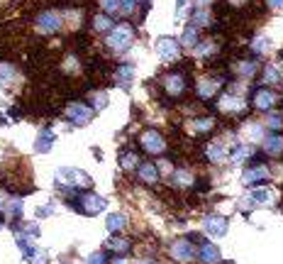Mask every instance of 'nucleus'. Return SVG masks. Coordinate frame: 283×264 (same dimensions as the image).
Instances as JSON below:
<instances>
[{
  "instance_id": "nucleus-15",
  "label": "nucleus",
  "mask_w": 283,
  "mask_h": 264,
  "mask_svg": "<svg viewBox=\"0 0 283 264\" xmlns=\"http://www.w3.org/2000/svg\"><path fill=\"white\" fill-rule=\"evenodd\" d=\"M254 103H256V108L268 110V108L276 103V95L271 93V91H259V93H256V98H254Z\"/></svg>"
},
{
  "instance_id": "nucleus-18",
  "label": "nucleus",
  "mask_w": 283,
  "mask_h": 264,
  "mask_svg": "<svg viewBox=\"0 0 283 264\" xmlns=\"http://www.w3.org/2000/svg\"><path fill=\"white\" fill-rule=\"evenodd\" d=\"M264 150L268 152V154H281L283 152V140L281 137H268L264 145Z\"/></svg>"
},
{
  "instance_id": "nucleus-24",
  "label": "nucleus",
  "mask_w": 283,
  "mask_h": 264,
  "mask_svg": "<svg viewBox=\"0 0 283 264\" xmlns=\"http://www.w3.org/2000/svg\"><path fill=\"white\" fill-rule=\"evenodd\" d=\"M208 157H210V162H220V159L225 157V150H222V145H217V142H215V145H212V147L208 150Z\"/></svg>"
},
{
  "instance_id": "nucleus-45",
  "label": "nucleus",
  "mask_w": 283,
  "mask_h": 264,
  "mask_svg": "<svg viewBox=\"0 0 283 264\" xmlns=\"http://www.w3.org/2000/svg\"><path fill=\"white\" fill-rule=\"evenodd\" d=\"M0 227H3V223H0Z\"/></svg>"
},
{
  "instance_id": "nucleus-42",
  "label": "nucleus",
  "mask_w": 283,
  "mask_h": 264,
  "mask_svg": "<svg viewBox=\"0 0 283 264\" xmlns=\"http://www.w3.org/2000/svg\"><path fill=\"white\" fill-rule=\"evenodd\" d=\"M137 264H156V262H151V259H142V262H137Z\"/></svg>"
},
{
  "instance_id": "nucleus-5",
  "label": "nucleus",
  "mask_w": 283,
  "mask_h": 264,
  "mask_svg": "<svg viewBox=\"0 0 283 264\" xmlns=\"http://www.w3.org/2000/svg\"><path fill=\"white\" fill-rule=\"evenodd\" d=\"M142 147L149 152V154H161V152L166 150V142H164V137L156 130H147L142 135Z\"/></svg>"
},
{
  "instance_id": "nucleus-6",
  "label": "nucleus",
  "mask_w": 283,
  "mask_h": 264,
  "mask_svg": "<svg viewBox=\"0 0 283 264\" xmlns=\"http://www.w3.org/2000/svg\"><path fill=\"white\" fill-rule=\"evenodd\" d=\"M156 54L161 61H173V59H178V42L171 37H161L156 42Z\"/></svg>"
},
{
  "instance_id": "nucleus-9",
  "label": "nucleus",
  "mask_w": 283,
  "mask_h": 264,
  "mask_svg": "<svg viewBox=\"0 0 283 264\" xmlns=\"http://www.w3.org/2000/svg\"><path fill=\"white\" fill-rule=\"evenodd\" d=\"M54 142H57V137H54V132L49 130H42L37 135V140H35V152L37 154H47V152L54 147Z\"/></svg>"
},
{
  "instance_id": "nucleus-33",
  "label": "nucleus",
  "mask_w": 283,
  "mask_h": 264,
  "mask_svg": "<svg viewBox=\"0 0 283 264\" xmlns=\"http://www.w3.org/2000/svg\"><path fill=\"white\" fill-rule=\"evenodd\" d=\"M105 105H108V95H105V93H95V108H98V110H103Z\"/></svg>"
},
{
  "instance_id": "nucleus-35",
  "label": "nucleus",
  "mask_w": 283,
  "mask_h": 264,
  "mask_svg": "<svg viewBox=\"0 0 283 264\" xmlns=\"http://www.w3.org/2000/svg\"><path fill=\"white\" fill-rule=\"evenodd\" d=\"M256 203H266L268 201V191H254V196H251Z\"/></svg>"
},
{
  "instance_id": "nucleus-10",
  "label": "nucleus",
  "mask_w": 283,
  "mask_h": 264,
  "mask_svg": "<svg viewBox=\"0 0 283 264\" xmlns=\"http://www.w3.org/2000/svg\"><path fill=\"white\" fill-rule=\"evenodd\" d=\"M205 232H210V235H215V237H220V235H225L227 232V220L225 218H217V215H210V218H205Z\"/></svg>"
},
{
  "instance_id": "nucleus-39",
  "label": "nucleus",
  "mask_w": 283,
  "mask_h": 264,
  "mask_svg": "<svg viewBox=\"0 0 283 264\" xmlns=\"http://www.w3.org/2000/svg\"><path fill=\"white\" fill-rule=\"evenodd\" d=\"M276 78H278V74L273 69H266V81H276Z\"/></svg>"
},
{
  "instance_id": "nucleus-13",
  "label": "nucleus",
  "mask_w": 283,
  "mask_h": 264,
  "mask_svg": "<svg viewBox=\"0 0 283 264\" xmlns=\"http://www.w3.org/2000/svg\"><path fill=\"white\" fill-rule=\"evenodd\" d=\"M132 78H134V66L132 64H125V66H120V69L115 71V81H117L120 86L132 83Z\"/></svg>"
},
{
  "instance_id": "nucleus-2",
  "label": "nucleus",
  "mask_w": 283,
  "mask_h": 264,
  "mask_svg": "<svg viewBox=\"0 0 283 264\" xmlns=\"http://www.w3.org/2000/svg\"><path fill=\"white\" fill-rule=\"evenodd\" d=\"M130 44H132V27L130 25H120V27H115L113 32L108 35V47L115 49V52H122Z\"/></svg>"
},
{
  "instance_id": "nucleus-16",
  "label": "nucleus",
  "mask_w": 283,
  "mask_h": 264,
  "mask_svg": "<svg viewBox=\"0 0 283 264\" xmlns=\"http://www.w3.org/2000/svg\"><path fill=\"white\" fill-rule=\"evenodd\" d=\"M266 176H268V169H266V167H254V169H249L244 174V184H256V181H264Z\"/></svg>"
},
{
  "instance_id": "nucleus-36",
  "label": "nucleus",
  "mask_w": 283,
  "mask_h": 264,
  "mask_svg": "<svg viewBox=\"0 0 283 264\" xmlns=\"http://www.w3.org/2000/svg\"><path fill=\"white\" fill-rule=\"evenodd\" d=\"M134 10V0H122V10L120 13H125V15H130Z\"/></svg>"
},
{
  "instance_id": "nucleus-29",
  "label": "nucleus",
  "mask_w": 283,
  "mask_h": 264,
  "mask_svg": "<svg viewBox=\"0 0 283 264\" xmlns=\"http://www.w3.org/2000/svg\"><path fill=\"white\" fill-rule=\"evenodd\" d=\"M198 132H205V130H210L212 127V120L210 117H203V120H195V125H193Z\"/></svg>"
},
{
  "instance_id": "nucleus-28",
  "label": "nucleus",
  "mask_w": 283,
  "mask_h": 264,
  "mask_svg": "<svg viewBox=\"0 0 283 264\" xmlns=\"http://www.w3.org/2000/svg\"><path fill=\"white\" fill-rule=\"evenodd\" d=\"M13 76H15V69H13V66H8V64H0V78H3V81H10Z\"/></svg>"
},
{
  "instance_id": "nucleus-34",
  "label": "nucleus",
  "mask_w": 283,
  "mask_h": 264,
  "mask_svg": "<svg viewBox=\"0 0 283 264\" xmlns=\"http://www.w3.org/2000/svg\"><path fill=\"white\" fill-rule=\"evenodd\" d=\"M193 22L198 25V27H203L205 22H210V18H208V13H195V18H193Z\"/></svg>"
},
{
  "instance_id": "nucleus-12",
  "label": "nucleus",
  "mask_w": 283,
  "mask_h": 264,
  "mask_svg": "<svg viewBox=\"0 0 283 264\" xmlns=\"http://www.w3.org/2000/svg\"><path fill=\"white\" fill-rule=\"evenodd\" d=\"M139 179H142L144 184H156V181H159V167L151 164V162H144V164L139 167Z\"/></svg>"
},
{
  "instance_id": "nucleus-14",
  "label": "nucleus",
  "mask_w": 283,
  "mask_h": 264,
  "mask_svg": "<svg viewBox=\"0 0 283 264\" xmlns=\"http://www.w3.org/2000/svg\"><path fill=\"white\" fill-rule=\"evenodd\" d=\"M164 86H166V91H169L171 95H178L183 91V76H178V74L166 76V78H164Z\"/></svg>"
},
{
  "instance_id": "nucleus-23",
  "label": "nucleus",
  "mask_w": 283,
  "mask_h": 264,
  "mask_svg": "<svg viewBox=\"0 0 283 264\" xmlns=\"http://www.w3.org/2000/svg\"><path fill=\"white\" fill-rule=\"evenodd\" d=\"M222 108L225 110H239L242 108V100L239 98H232V95H225L222 98Z\"/></svg>"
},
{
  "instance_id": "nucleus-7",
  "label": "nucleus",
  "mask_w": 283,
  "mask_h": 264,
  "mask_svg": "<svg viewBox=\"0 0 283 264\" xmlns=\"http://www.w3.org/2000/svg\"><path fill=\"white\" fill-rule=\"evenodd\" d=\"M66 115H69V120H74L76 125H86V122H91V117H93V108H88V105H83V103H71V105L66 108Z\"/></svg>"
},
{
  "instance_id": "nucleus-43",
  "label": "nucleus",
  "mask_w": 283,
  "mask_h": 264,
  "mask_svg": "<svg viewBox=\"0 0 283 264\" xmlns=\"http://www.w3.org/2000/svg\"><path fill=\"white\" fill-rule=\"evenodd\" d=\"M210 0H198V5H208Z\"/></svg>"
},
{
  "instance_id": "nucleus-38",
  "label": "nucleus",
  "mask_w": 283,
  "mask_h": 264,
  "mask_svg": "<svg viewBox=\"0 0 283 264\" xmlns=\"http://www.w3.org/2000/svg\"><path fill=\"white\" fill-rule=\"evenodd\" d=\"M64 69H66V71H71V69H74V71H76V69H78V61H76L74 57H69V59H66V66H64Z\"/></svg>"
},
{
  "instance_id": "nucleus-4",
  "label": "nucleus",
  "mask_w": 283,
  "mask_h": 264,
  "mask_svg": "<svg viewBox=\"0 0 283 264\" xmlns=\"http://www.w3.org/2000/svg\"><path fill=\"white\" fill-rule=\"evenodd\" d=\"M171 254H173V259L176 262H190V259H195V247L190 240L186 237H181V240H176L173 245H171Z\"/></svg>"
},
{
  "instance_id": "nucleus-32",
  "label": "nucleus",
  "mask_w": 283,
  "mask_h": 264,
  "mask_svg": "<svg viewBox=\"0 0 283 264\" xmlns=\"http://www.w3.org/2000/svg\"><path fill=\"white\" fill-rule=\"evenodd\" d=\"M8 210H10L13 215H20V213H22V201H20V198H13L10 206H8Z\"/></svg>"
},
{
  "instance_id": "nucleus-21",
  "label": "nucleus",
  "mask_w": 283,
  "mask_h": 264,
  "mask_svg": "<svg viewBox=\"0 0 283 264\" xmlns=\"http://www.w3.org/2000/svg\"><path fill=\"white\" fill-rule=\"evenodd\" d=\"M108 245H110L113 252H127V249H130V240H125V237H113Z\"/></svg>"
},
{
  "instance_id": "nucleus-44",
  "label": "nucleus",
  "mask_w": 283,
  "mask_h": 264,
  "mask_svg": "<svg viewBox=\"0 0 283 264\" xmlns=\"http://www.w3.org/2000/svg\"><path fill=\"white\" fill-rule=\"evenodd\" d=\"M0 208H3V198H0Z\"/></svg>"
},
{
  "instance_id": "nucleus-8",
  "label": "nucleus",
  "mask_w": 283,
  "mask_h": 264,
  "mask_svg": "<svg viewBox=\"0 0 283 264\" xmlns=\"http://www.w3.org/2000/svg\"><path fill=\"white\" fill-rule=\"evenodd\" d=\"M37 27L42 32H59L61 30V15L59 13H42L37 18Z\"/></svg>"
},
{
  "instance_id": "nucleus-31",
  "label": "nucleus",
  "mask_w": 283,
  "mask_h": 264,
  "mask_svg": "<svg viewBox=\"0 0 283 264\" xmlns=\"http://www.w3.org/2000/svg\"><path fill=\"white\" fill-rule=\"evenodd\" d=\"M268 127H271V130H281V127H283V117H281V115H271V117H268Z\"/></svg>"
},
{
  "instance_id": "nucleus-37",
  "label": "nucleus",
  "mask_w": 283,
  "mask_h": 264,
  "mask_svg": "<svg viewBox=\"0 0 283 264\" xmlns=\"http://www.w3.org/2000/svg\"><path fill=\"white\" fill-rule=\"evenodd\" d=\"M254 49H256V52H266V49H268L266 39H264V37H259V39H256V42H254Z\"/></svg>"
},
{
  "instance_id": "nucleus-20",
  "label": "nucleus",
  "mask_w": 283,
  "mask_h": 264,
  "mask_svg": "<svg viewBox=\"0 0 283 264\" xmlns=\"http://www.w3.org/2000/svg\"><path fill=\"white\" fill-rule=\"evenodd\" d=\"M137 162H139V157H137L134 152H125L120 164H122V169H125V171H132L134 167H137Z\"/></svg>"
},
{
  "instance_id": "nucleus-17",
  "label": "nucleus",
  "mask_w": 283,
  "mask_h": 264,
  "mask_svg": "<svg viewBox=\"0 0 283 264\" xmlns=\"http://www.w3.org/2000/svg\"><path fill=\"white\" fill-rule=\"evenodd\" d=\"M125 225H127V220H125L122 213H113V215H108V230H110V232H117V230H122Z\"/></svg>"
},
{
  "instance_id": "nucleus-11",
  "label": "nucleus",
  "mask_w": 283,
  "mask_h": 264,
  "mask_svg": "<svg viewBox=\"0 0 283 264\" xmlns=\"http://www.w3.org/2000/svg\"><path fill=\"white\" fill-rule=\"evenodd\" d=\"M198 259L203 264H215L220 262V249L215 245H210V242H203L200 245V249H198Z\"/></svg>"
},
{
  "instance_id": "nucleus-19",
  "label": "nucleus",
  "mask_w": 283,
  "mask_h": 264,
  "mask_svg": "<svg viewBox=\"0 0 283 264\" xmlns=\"http://www.w3.org/2000/svg\"><path fill=\"white\" fill-rule=\"evenodd\" d=\"M215 88H217L215 81H200V83H198V95H200V98H210V95L215 93Z\"/></svg>"
},
{
  "instance_id": "nucleus-40",
  "label": "nucleus",
  "mask_w": 283,
  "mask_h": 264,
  "mask_svg": "<svg viewBox=\"0 0 283 264\" xmlns=\"http://www.w3.org/2000/svg\"><path fill=\"white\" fill-rule=\"evenodd\" d=\"M113 264H130L125 257H117V259H113Z\"/></svg>"
},
{
  "instance_id": "nucleus-25",
  "label": "nucleus",
  "mask_w": 283,
  "mask_h": 264,
  "mask_svg": "<svg viewBox=\"0 0 283 264\" xmlns=\"http://www.w3.org/2000/svg\"><path fill=\"white\" fill-rule=\"evenodd\" d=\"M103 10L105 13H120L122 10V0H103Z\"/></svg>"
},
{
  "instance_id": "nucleus-27",
  "label": "nucleus",
  "mask_w": 283,
  "mask_h": 264,
  "mask_svg": "<svg viewBox=\"0 0 283 264\" xmlns=\"http://www.w3.org/2000/svg\"><path fill=\"white\" fill-rule=\"evenodd\" d=\"M93 22H95V30H100V32L110 30V25H113V22H110V20L105 18V15H98V18H95Z\"/></svg>"
},
{
  "instance_id": "nucleus-22",
  "label": "nucleus",
  "mask_w": 283,
  "mask_h": 264,
  "mask_svg": "<svg viewBox=\"0 0 283 264\" xmlns=\"http://www.w3.org/2000/svg\"><path fill=\"white\" fill-rule=\"evenodd\" d=\"M190 174L188 171H173V184L176 186H190Z\"/></svg>"
},
{
  "instance_id": "nucleus-1",
  "label": "nucleus",
  "mask_w": 283,
  "mask_h": 264,
  "mask_svg": "<svg viewBox=\"0 0 283 264\" xmlns=\"http://www.w3.org/2000/svg\"><path fill=\"white\" fill-rule=\"evenodd\" d=\"M57 179L59 181H64V184H69V186H74V189H86V186L93 184L91 176H88L86 171L74 169V167H61V169L57 171Z\"/></svg>"
},
{
  "instance_id": "nucleus-41",
  "label": "nucleus",
  "mask_w": 283,
  "mask_h": 264,
  "mask_svg": "<svg viewBox=\"0 0 283 264\" xmlns=\"http://www.w3.org/2000/svg\"><path fill=\"white\" fill-rule=\"evenodd\" d=\"M268 3H271V5H276V8H281V5H283V0H268Z\"/></svg>"
},
{
  "instance_id": "nucleus-26",
  "label": "nucleus",
  "mask_w": 283,
  "mask_h": 264,
  "mask_svg": "<svg viewBox=\"0 0 283 264\" xmlns=\"http://www.w3.org/2000/svg\"><path fill=\"white\" fill-rule=\"evenodd\" d=\"M195 39H198V35H195V27H186V32H183V44H186V47H193V44H195Z\"/></svg>"
},
{
  "instance_id": "nucleus-30",
  "label": "nucleus",
  "mask_w": 283,
  "mask_h": 264,
  "mask_svg": "<svg viewBox=\"0 0 283 264\" xmlns=\"http://www.w3.org/2000/svg\"><path fill=\"white\" fill-rule=\"evenodd\" d=\"M86 264H108V259H105L103 252H95V254H91V257L86 259Z\"/></svg>"
},
{
  "instance_id": "nucleus-3",
  "label": "nucleus",
  "mask_w": 283,
  "mask_h": 264,
  "mask_svg": "<svg viewBox=\"0 0 283 264\" xmlns=\"http://www.w3.org/2000/svg\"><path fill=\"white\" fill-rule=\"evenodd\" d=\"M78 206H81V210H83L86 215H95V213L105 210L108 201H105L103 196H98V193H83V196L78 198Z\"/></svg>"
}]
</instances>
